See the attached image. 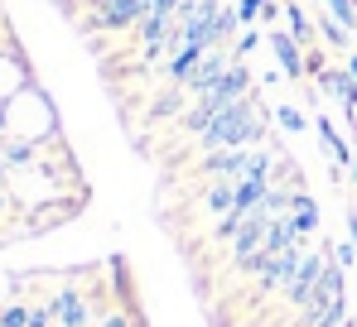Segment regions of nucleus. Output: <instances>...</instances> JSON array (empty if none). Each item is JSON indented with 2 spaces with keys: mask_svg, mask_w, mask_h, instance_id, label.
Masks as SVG:
<instances>
[{
  "mask_svg": "<svg viewBox=\"0 0 357 327\" xmlns=\"http://www.w3.org/2000/svg\"><path fill=\"white\" fill-rule=\"evenodd\" d=\"M285 29L295 34L304 49H314V34H319V29H314V19L304 15V5H299V0H285Z\"/></svg>",
  "mask_w": 357,
  "mask_h": 327,
  "instance_id": "9d476101",
  "label": "nucleus"
},
{
  "mask_svg": "<svg viewBox=\"0 0 357 327\" xmlns=\"http://www.w3.org/2000/svg\"><path fill=\"white\" fill-rule=\"evenodd\" d=\"M0 327H29V308H24V303L0 308Z\"/></svg>",
  "mask_w": 357,
  "mask_h": 327,
  "instance_id": "2eb2a0df",
  "label": "nucleus"
},
{
  "mask_svg": "<svg viewBox=\"0 0 357 327\" xmlns=\"http://www.w3.org/2000/svg\"><path fill=\"white\" fill-rule=\"evenodd\" d=\"M266 44H271V54H275L280 72H285L290 82H304V77H309V67H304V44H299L290 29H266Z\"/></svg>",
  "mask_w": 357,
  "mask_h": 327,
  "instance_id": "20e7f679",
  "label": "nucleus"
},
{
  "mask_svg": "<svg viewBox=\"0 0 357 327\" xmlns=\"http://www.w3.org/2000/svg\"><path fill=\"white\" fill-rule=\"evenodd\" d=\"M227 67H232V49H208L203 63L193 67V77H188V97H208V92L222 82Z\"/></svg>",
  "mask_w": 357,
  "mask_h": 327,
  "instance_id": "39448f33",
  "label": "nucleus"
},
{
  "mask_svg": "<svg viewBox=\"0 0 357 327\" xmlns=\"http://www.w3.org/2000/svg\"><path fill=\"white\" fill-rule=\"evenodd\" d=\"M343 327H357V323H343Z\"/></svg>",
  "mask_w": 357,
  "mask_h": 327,
  "instance_id": "4be33fe9",
  "label": "nucleus"
},
{
  "mask_svg": "<svg viewBox=\"0 0 357 327\" xmlns=\"http://www.w3.org/2000/svg\"><path fill=\"white\" fill-rule=\"evenodd\" d=\"M314 29H319V39H324L328 49H353V29H343L328 10H324V15H314Z\"/></svg>",
  "mask_w": 357,
  "mask_h": 327,
  "instance_id": "9b49d317",
  "label": "nucleus"
},
{
  "mask_svg": "<svg viewBox=\"0 0 357 327\" xmlns=\"http://www.w3.org/2000/svg\"><path fill=\"white\" fill-rule=\"evenodd\" d=\"M333 260H338V265L348 270V265L357 260V246H353V241H338V246H333Z\"/></svg>",
  "mask_w": 357,
  "mask_h": 327,
  "instance_id": "a211bd4d",
  "label": "nucleus"
},
{
  "mask_svg": "<svg viewBox=\"0 0 357 327\" xmlns=\"http://www.w3.org/2000/svg\"><path fill=\"white\" fill-rule=\"evenodd\" d=\"M145 10H150V0H97V5H92L87 29H112V34H126V29H135V24L145 19Z\"/></svg>",
  "mask_w": 357,
  "mask_h": 327,
  "instance_id": "f257e3e1",
  "label": "nucleus"
},
{
  "mask_svg": "<svg viewBox=\"0 0 357 327\" xmlns=\"http://www.w3.org/2000/svg\"><path fill=\"white\" fill-rule=\"evenodd\" d=\"M261 10H266V0H237V19H241V24H256Z\"/></svg>",
  "mask_w": 357,
  "mask_h": 327,
  "instance_id": "dca6fc26",
  "label": "nucleus"
},
{
  "mask_svg": "<svg viewBox=\"0 0 357 327\" xmlns=\"http://www.w3.org/2000/svg\"><path fill=\"white\" fill-rule=\"evenodd\" d=\"M102 327H130L126 313H102Z\"/></svg>",
  "mask_w": 357,
  "mask_h": 327,
  "instance_id": "6ab92c4d",
  "label": "nucleus"
},
{
  "mask_svg": "<svg viewBox=\"0 0 357 327\" xmlns=\"http://www.w3.org/2000/svg\"><path fill=\"white\" fill-rule=\"evenodd\" d=\"M343 67H348V72H353V77H357V49H353V54H348V63H343Z\"/></svg>",
  "mask_w": 357,
  "mask_h": 327,
  "instance_id": "412c9836",
  "label": "nucleus"
},
{
  "mask_svg": "<svg viewBox=\"0 0 357 327\" xmlns=\"http://www.w3.org/2000/svg\"><path fill=\"white\" fill-rule=\"evenodd\" d=\"M290 217H295L299 236H314V231H319V202H314L304 188H295V193H290Z\"/></svg>",
  "mask_w": 357,
  "mask_h": 327,
  "instance_id": "1a4fd4ad",
  "label": "nucleus"
},
{
  "mask_svg": "<svg viewBox=\"0 0 357 327\" xmlns=\"http://www.w3.org/2000/svg\"><path fill=\"white\" fill-rule=\"evenodd\" d=\"M324 270H328V260H324V250H319V246H314V250H309V255H304V260H299L295 279H290V284H285V294H280V298H285V303H290V308H304V303H309V298H314V289H319V279H324Z\"/></svg>",
  "mask_w": 357,
  "mask_h": 327,
  "instance_id": "f03ea898",
  "label": "nucleus"
},
{
  "mask_svg": "<svg viewBox=\"0 0 357 327\" xmlns=\"http://www.w3.org/2000/svg\"><path fill=\"white\" fill-rule=\"evenodd\" d=\"M203 54H208V49L178 44L174 54H169V63H165V77H169V82H178V87H188V77H193V67L203 63Z\"/></svg>",
  "mask_w": 357,
  "mask_h": 327,
  "instance_id": "0eeeda50",
  "label": "nucleus"
},
{
  "mask_svg": "<svg viewBox=\"0 0 357 327\" xmlns=\"http://www.w3.org/2000/svg\"><path fill=\"white\" fill-rule=\"evenodd\" d=\"M324 10H328L343 29H353V34H357V0H324Z\"/></svg>",
  "mask_w": 357,
  "mask_h": 327,
  "instance_id": "ddd939ff",
  "label": "nucleus"
},
{
  "mask_svg": "<svg viewBox=\"0 0 357 327\" xmlns=\"http://www.w3.org/2000/svg\"><path fill=\"white\" fill-rule=\"evenodd\" d=\"M275 120H280V130H290V135L309 130V120H304V115H299L295 106H285V102H275Z\"/></svg>",
  "mask_w": 357,
  "mask_h": 327,
  "instance_id": "4468645a",
  "label": "nucleus"
},
{
  "mask_svg": "<svg viewBox=\"0 0 357 327\" xmlns=\"http://www.w3.org/2000/svg\"><path fill=\"white\" fill-rule=\"evenodd\" d=\"M54 327H63V323H54Z\"/></svg>",
  "mask_w": 357,
  "mask_h": 327,
  "instance_id": "5701e85b",
  "label": "nucleus"
},
{
  "mask_svg": "<svg viewBox=\"0 0 357 327\" xmlns=\"http://www.w3.org/2000/svg\"><path fill=\"white\" fill-rule=\"evenodd\" d=\"M314 87L324 92V97H333L338 106H343V115H348V125L357 130V77L348 72V67H324L319 77H314Z\"/></svg>",
  "mask_w": 357,
  "mask_h": 327,
  "instance_id": "7ed1b4c3",
  "label": "nucleus"
},
{
  "mask_svg": "<svg viewBox=\"0 0 357 327\" xmlns=\"http://www.w3.org/2000/svg\"><path fill=\"white\" fill-rule=\"evenodd\" d=\"M314 130H319V140H324V150L333 154V164H338V168H348V164H353V150H348V140L338 135V125H333L328 115H314Z\"/></svg>",
  "mask_w": 357,
  "mask_h": 327,
  "instance_id": "6e6552de",
  "label": "nucleus"
},
{
  "mask_svg": "<svg viewBox=\"0 0 357 327\" xmlns=\"http://www.w3.org/2000/svg\"><path fill=\"white\" fill-rule=\"evenodd\" d=\"M49 308H54V323H63V327H87L92 323V303H87V294L73 289V284L49 298Z\"/></svg>",
  "mask_w": 357,
  "mask_h": 327,
  "instance_id": "423d86ee",
  "label": "nucleus"
},
{
  "mask_svg": "<svg viewBox=\"0 0 357 327\" xmlns=\"http://www.w3.org/2000/svg\"><path fill=\"white\" fill-rule=\"evenodd\" d=\"M348 236H353V246H357V212L348 207Z\"/></svg>",
  "mask_w": 357,
  "mask_h": 327,
  "instance_id": "aec40b11",
  "label": "nucleus"
},
{
  "mask_svg": "<svg viewBox=\"0 0 357 327\" xmlns=\"http://www.w3.org/2000/svg\"><path fill=\"white\" fill-rule=\"evenodd\" d=\"M256 44H261V29H251V24H246V29H241V39H237V49H232V58H246Z\"/></svg>",
  "mask_w": 357,
  "mask_h": 327,
  "instance_id": "f3484780",
  "label": "nucleus"
},
{
  "mask_svg": "<svg viewBox=\"0 0 357 327\" xmlns=\"http://www.w3.org/2000/svg\"><path fill=\"white\" fill-rule=\"evenodd\" d=\"M183 97H188V87L169 82V92H165V97H155V106H150V120H169V115H183Z\"/></svg>",
  "mask_w": 357,
  "mask_h": 327,
  "instance_id": "f8f14e48",
  "label": "nucleus"
}]
</instances>
